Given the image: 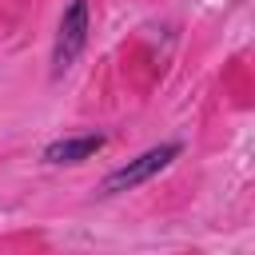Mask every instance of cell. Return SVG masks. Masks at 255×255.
I'll list each match as a JSON object with an SVG mask.
<instances>
[{
    "mask_svg": "<svg viewBox=\"0 0 255 255\" xmlns=\"http://www.w3.org/2000/svg\"><path fill=\"white\" fill-rule=\"evenodd\" d=\"M179 143H159V147H147L143 155H135V159H128L124 167H116V171H108L104 175V183H100V191L104 195H120V191H131V187H139V183H147L151 175H159L171 159H179Z\"/></svg>",
    "mask_w": 255,
    "mask_h": 255,
    "instance_id": "cell-1",
    "label": "cell"
},
{
    "mask_svg": "<svg viewBox=\"0 0 255 255\" xmlns=\"http://www.w3.org/2000/svg\"><path fill=\"white\" fill-rule=\"evenodd\" d=\"M88 44V0H72L60 16L56 44H52V76H64Z\"/></svg>",
    "mask_w": 255,
    "mask_h": 255,
    "instance_id": "cell-2",
    "label": "cell"
},
{
    "mask_svg": "<svg viewBox=\"0 0 255 255\" xmlns=\"http://www.w3.org/2000/svg\"><path fill=\"white\" fill-rule=\"evenodd\" d=\"M104 147V135H68V139H52L44 147V163H84Z\"/></svg>",
    "mask_w": 255,
    "mask_h": 255,
    "instance_id": "cell-3",
    "label": "cell"
}]
</instances>
